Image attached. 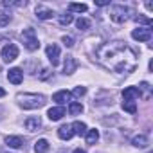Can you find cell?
I'll use <instances>...</instances> for the list:
<instances>
[{
	"label": "cell",
	"instance_id": "obj_29",
	"mask_svg": "<svg viewBox=\"0 0 153 153\" xmlns=\"http://www.w3.org/2000/svg\"><path fill=\"white\" fill-rule=\"evenodd\" d=\"M85 94H87V88H85V87H76L70 96H72V97H83Z\"/></svg>",
	"mask_w": 153,
	"mask_h": 153
},
{
	"label": "cell",
	"instance_id": "obj_21",
	"mask_svg": "<svg viewBox=\"0 0 153 153\" xmlns=\"http://www.w3.org/2000/svg\"><path fill=\"white\" fill-rule=\"evenodd\" d=\"M85 135H87V142H88V144H96V142L99 140V131H97V130H88Z\"/></svg>",
	"mask_w": 153,
	"mask_h": 153
},
{
	"label": "cell",
	"instance_id": "obj_22",
	"mask_svg": "<svg viewBox=\"0 0 153 153\" xmlns=\"http://www.w3.org/2000/svg\"><path fill=\"white\" fill-rule=\"evenodd\" d=\"M68 9L72 11V13H87V4H68Z\"/></svg>",
	"mask_w": 153,
	"mask_h": 153
},
{
	"label": "cell",
	"instance_id": "obj_31",
	"mask_svg": "<svg viewBox=\"0 0 153 153\" xmlns=\"http://www.w3.org/2000/svg\"><path fill=\"white\" fill-rule=\"evenodd\" d=\"M49 74H51V70H49V68H43L42 74H40V79H47V78H49Z\"/></svg>",
	"mask_w": 153,
	"mask_h": 153
},
{
	"label": "cell",
	"instance_id": "obj_12",
	"mask_svg": "<svg viewBox=\"0 0 153 153\" xmlns=\"http://www.w3.org/2000/svg\"><path fill=\"white\" fill-rule=\"evenodd\" d=\"M54 15H56V13H54L52 9H49V7H45V6H36V16H38L40 20H51Z\"/></svg>",
	"mask_w": 153,
	"mask_h": 153
},
{
	"label": "cell",
	"instance_id": "obj_3",
	"mask_svg": "<svg viewBox=\"0 0 153 153\" xmlns=\"http://www.w3.org/2000/svg\"><path fill=\"white\" fill-rule=\"evenodd\" d=\"M22 43H24V47H25L27 51H31V52H34V51L40 49V42H38L36 31H34L33 27H27V29L22 31Z\"/></svg>",
	"mask_w": 153,
	"mask_h": 153
},
{
	"label": "cell",
	"instance_id": "obj_32",
	"mask_svg": "<svg viewBox=\"0 0 153 153\" xmlns=\"http://www.w3.org/2000/svg\"><path fill=\"white\" fill-rule=\"evenodd\" d=\"M110 2L108 0H96V6H99V7H103V6H108Z\"/></svg>",
	"mask_w": 153,
	"mask_h": 153
},
{
	"label": "cell",
	"instance_id": "obj_17",
	"mask_svg": "<svg viewBox=\"0 0 153 153\" xmlns=\"http://www.w3.org/2000/svg\"><path fill=\"white\" fill-rule=\"evenodd\" d=\"M131 144L135 146V148H146L148 144H149V140H148V137L144 135V133H140V135H135L133 139H131Z\"/></svg>",
	"mask_w": 153,
	"mask_h": 153
},
{
	"label": "cell",
	"instance_id": "obj_11",
	"mask_svg": "<svg viewBox=\"0 0 153 153\" xmlns=\"http://www.w3.org/2000/svg\"><path fill=\"white\" fill-rule=\"evenodd\" d=\"M24 126H25V130H29V131H38V130L42 128V119H40L38 115L29 117V119H25Z\"/></svg>",
	"mask_w": 153,
	"mask_h": 153
},
{
	"label": "cell",
	"instance_id": "obj_16",
	"mask_svg": "<svg viewBox=\"0 0 153 153\" xmlns=\"http://www.w3.org/2000/svg\"><path fill=\"white\" fill-rule=\"evenodd\" d=\"M70 128H72V133L74 135H85L87 133V124L81 123V121H74L70 124Z\"/></svg>",
	"mask_w": 153,
	"mask_h": 153
},
{
	"label": "cell",
	"instance_id": "obj_5",
	"mask_svg": "<svg viewBox=\"0 0 153 153\" xmlns=\"http://www.w3.org/2000/svg\"><path fill=\"white\" fill-rule=\"evenodd\" d=\"M18 58V47L15 45V43H9V45H6L4 49H2V59L6 61V63H11V61H15Z\"/></svg>",
	"mask_w": 153,
	"mask_h": 153
},
{
	"label": "cell",
	"instance_id": "obj_26",
	"mask_svg": "<svg viewBox=\"0 0 153 153\" xmlns=\"http://www.w3.org/2000/svg\"><path fill=\"white\" fill-rule=\"evenodd\" d=\"M72 22H74V16H72L70 13L59 15V24H61V25H68V24H72Z\"/></svg>",
	"mask_w": 153,
	"mask_h": 153
},
{
	"label": "cell",
	"instance_id": "obj_24",
	"mask_svg": "<svg viewBox=\"0 0 153 153\" xmlns=\"http://www.w3.org/2000/svg\"><path fill=\"white\" fill-rule=\"evenodd\" d=\"M68 112H70V115H79L83 112V105L81 103H70Z\"/></svg>",
	"mask_w": 153,
	"mask_h": 153
},
{
	"label": "cell",
	"instance_id": "obj_28",
	"mask_svg": "<svg viewBox=\"0 0 153 153\" xmlns=\"http://www.w3.org/2000/svg\"><path fill=\"white\" fill-rule=\"evenodd\" d=\"M135 22L144 24L146 27H149V25H151V18H149V16H144V15H137V16H135Z\"/></svg>",
	"mask_w": 153,
	"mask_h": 153
},
{
	"label": "cell",
	"instance_id": "obj_2",
	"mask_svg": "<svg viewBox=\"0 0 153 153\" xmlns=\"http://www.w3.org/2000/svg\"><path fill=\"white\" fill-rule=\"evenodd\" d=\"M16 101L25 110H36V108H42L45 105V96H42V94H27L25 92V94H18Z\"/></svg>",
	"mask_w": 153,
	"mask_h": 153
},
{
	"label": "cell",
	"instance_id": "obj_9",
	"mask_svg": "<svg viewBox=\"0 0 153 153\" xmlns=\"http://www.w3.org/2000/svg\"><path fill=\"white\" fill-rule=\"evenodd\" d=\"M140 97V94H139V88L137 87H128V88H124L123 90V101H137Z\"/></svg>",
	"mask_w": 153,
	"mask_h": 153
},
{
	"label": "cell",
	"instance_id": "obj_23",
	"mask_svg": "<svg viewBox=\"0 0 153 153\" xmlns=\"http://www.w3.org/2000/svg\"><path fill=\"white\" fill-rule=\"evenodd\" d=\"M76 25H78V29H79V31H88V29H90V25H92V22H90L88 18H79L78 22H76Z\"/></svg>",
	"mask_w": 153,
	"mask_h": 153
},
{
	"label": "cell",
	"instance_id": "obj_7",
	"mask_svg": "<svg viewBox=\"0 0 153 153\" xmlns=\"http://www.w3.org/2000/svg\"><path fill=\"white\" fill-rule=\"evenodd\" d=\"M45 52H47V58H49V61L52 63V67H56V65L59 63V47H58L56 43H51V45H47Z\"/></svg>",
	"mask_w": 153,
	"mask_h": 153
},
{
	"label": "cell",
	"instance_id": "obj_18",
	"mask_svg": "<svg viewBox=\"0 0 153 153\" xmlns=\"http://www.w3.org/2000/svg\"><path fill=\"white\" fill-rule=\"evenodd\" d=\"M72 128H70V124H65V126H61L59 130H58V137L61 139V140H68V139H72Z\"/></svg>",
	"mask_w": 153,
	"mask_h": 153
},
{
	"label": "cell",
	"instance_id": "obj_35",
	"mask_svg": "<svg viewBox=\"0 0 153 153\" xmlns=\"http://www.w3.org/2000/svg\"><path fill=\"white\" fill-rule=\"evenodd\" d=\"M4 96H6V90H4V88H0V97H4Z\"/></svg>",
	"mask_w": 153,
	"mask_h": 153
},
{
	"label": "cell",
	"instance_id": "obj_19",
	"mask_svg": "<svg viewBox=\"0 0 153 153\" xmlns=\"http://www.w3.org/2000/svg\"><path fill=\"white\" fill-rule=\"evenodd\" d=\"M49 140L47 139H40V140H36L34 142V151L36 153H47L49 151Z\"/></svg>",
	"mask_w": 153,
	"mask_h": 153
},
{
	"label": "cell",
	"instance_id": "obj_1",
	"mask_svg": "<svg viewBox=\"0 0 153 153\" xmlns=\"http://www.w3.org/2000/svg\"><path fill=\"white\" fill-rule=\"evenodd\" d=\"M96 59L99 65H103L106 70L115 74H130L137 67L139 52L130 47L126 42L115 40L103 43L96 49Z\"/></svg>",
	"mask_w": 153,
	"mask_h": 153
},
{
	"label": "cell",
	"instance_id": "obj_13",
	"mask_svg": "<svg viewBox=\"0 0 153 153\" xmlns=\"http://www.w3.org/2000/svg\"><path fill=\"white\" fill-rule=\"evenodd\" d=\"M70 92H67V90H59V92H56L54 96H52V101H56L58 103V106H63L67 101H70Z\"/></svg>",
	"mask_w": 153,
	"mask_h": 153
},
{
	"label": "cell",
	"instance_id": "obj_8",
	"mask_svg": "<svg viewBox=\"0 0 153 153\" xmlns=\"http://www.w3.org/2000/svg\"><path fill=\"white\" fill-rule=\"evenodd\" d=\"M7 79H9V83H13V85H20V83L24 81V72H22V68H18V67L9 68Z\"/></svg>",
	"mask_w": 153,
	"mask_h": 153
},
{
	"label": "cell",
	"instance_id": "obj_30",
	"mask_svg": "<svg viewBox=\"0 0 153 153\" xmlns=\"http://www.w3.org/2000/svg\"><path fill=\"white\" fill-rule=\"evenodd\" d=\"M61 42L65 43V47H72V45H74V40H72V36H63V38H61Z\"/></svg>",
	"mask_w": 153,
	"mask_h": 153
},
{
	"label": "cell",
	"instance_id": "obj_34",
	"mask_svg": "<svg viewBox=\"0 0 153 153\" xmlns=\"http://www.w3.org/2000/svg\"><path fill=\"white\" fill-rule=\"evenodd\" d=\"M146 7H148V9L151 11V9H153V4H151V2H146Z\"/></svg>",
	"mask_w": 153,
	"mask_h": 153
},
{
	"label": "cell",
	"instance_id": "obj_27",
	"mask_svg": "<svg viewBox=\"0 0 153 153\" xmlns=\"http://www.w3.org/2000/svg\"><path fill=\"white\" fill-rule=\"evenodd\" d=\"M11 22V13H0V27H6Z\"/></svg>",
	"mask_w": 153,
	"mask_h": 153
},
{
	"label": "cell",
	"instance_id": "obj_6",
	"mask_svg": "<svg viewBox=\"0 0 153 153\" xmlns=\"http://www.w3.org/2000/svg\"><path fill=\"white\" fill-rule=\"evenodd\" d=\"M131 38L137 42H149L151 40V29L149 27H137L131 31Z\"/></svg>",
	"mask_w": 153,
	"mask_h": 153
},
{
	"label": "cell",
	"instance_id": "obj_10",
	"mask_svg": "<svg viewBox=\"0 0 153 153\" xmlns=\"http://www.w3.org/2000/svg\"><path fill=\"white\" fill-rule=\"evenodd\" d=\"M76 68H78V61H76V58L74 56H67L65 65H63V74L65 76H70V74L76 72Z\"/></svg>",
	"mask_w": 153,
	"mask_h": 153
},
{
	"label": "cell",
	"instance_id": "obj_14",
	"mask_svg": "<svg viewBox=\"0 0 153 153\" xmlns=\"http://www.w3.org/2000/svg\"><path fill=\"white\" fill-rule=\"evenodd\" d=\"M65 114H67V112H65V106H52V108L47 112V115H49L51 121H59Z\"/></svg>",
	"mask_w": 153,
	"mask_h": 153
},
{
	"label": "cell",
	"instance_id": "obj_25",
	"mask_svg": "<svg viewBox=\"0 0 153 153\" xmlns=\"http://www.w3.org/2000/svg\"><path fill=\"white\" fill-rule=\"evenodd\" d=\"M123 110L128 114H135L137 112V105L133 101H123Z\"/></svg>",
	"mask_w": 153,
	"mask_h": 153
},
{
	"label": "cell",
	"instance_id": "obj_33",
	"mask_svg": "<svg viewBox=\"0 0 153 153\" xmlns=\"http://www.w3.org/2000/svg\"><path fill=\"white\" fill-rule=\"evenodd\" d=\"M72 153H87V151H85V149H81V148H78V149H74Z\"/></svg>",
	"mask_w": 153,
	"mask_h": 153
},
{
	"label": "cell",
	"instance_id": "obj_4",
	"mask_svg": "<svg viewBox=\"0 0 153 153\" xmlns=\"http://www.w3.org/2000/svg\"><path fill=\"white\" fill-rule=\"evenodd\" d=\"M130 7L126 6H112L110 9V20L114 24H124L128 18H130Z\"/></svg>",
	"mask_w": 153,
	"mask_h": 153
},
{
	"label": "cell",
	"instance_id": "obj_20",
	"mask_svg": "<svg viewBox=\"0 0 153 153\" xmlns=\"http://www.w3.org/2000/svg\"><path fill=\"white\" fill-rule=\"evenodd\" d=\"M139 94H140V97H144V99H149V97H151V87H149L148 81H142V83H140Z\"/></svg>",
	"mask_w": 153,
	"mask_h": 153
},
{
	"label": "cell",
	"instance_id": "obj_15",
	"mask_svg": "<svg viewBox=\"0 0 153 153\" xmlns=\"http://www.w3.org/2000/svg\"><path fill=\"white\" fill-rule=\"evenodd\" d=\"M6 144H7L9 148L18 149V148L24 146V139H22L20 135H7V137H6Z\"/></svg>",
	"mask_w": 153,
	"mask_h": 153
}]
</instances>
